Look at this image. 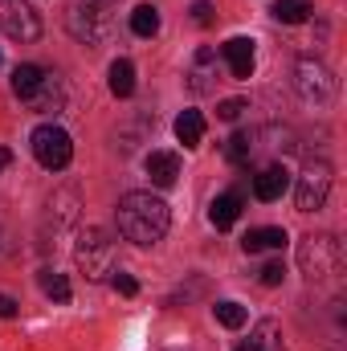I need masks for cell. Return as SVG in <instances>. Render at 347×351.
<instances>
[{
    "label": "cell",
    "instance_id": "1",
    "mask_svg": "<svg viewBox=\"0 0 347 351\" xmlns=\"http://www.w3.org/2000/svg\"><path fill=\"white\" fill-rule=\"evenodd\" d=\"M115 217H119V233H123L127 241L143 245V250L156 245V241H164L168 229H172L168 204H164L160 196H152V192H127V196L119 200Z\"/></svg>",
    "mask_w": 347,
    "mask_h": 351
},
{
    "label": "cell",
    "instance_id": "2",
    "mask_svg": "<svg viewBox=\"0 0 347 351\" xmlns=\"http://www.w3.org/2000/svg\"><path fill=\"white\" fill-rule=\"evenodd\" d=\"M66 25H70V33H74L82 45L98 49V45H106L110 33H115V12H110L102 0H74L70 12H66Z\"/></svg>",
    "mask_w": 347,
    "mask_h": 351
},
{
    "label": "cell",
    "instance_id": "3",
    "mask_svg": "<svg viewBox=\"0 0 347 351\" xmlns=\"http://www.w3.org/2000/svg\"><path fill=\"white\" fill-rule=\"evenodd\" d=\"M298 265H302V274L311 282H327L331 274H339V265H344L339 237H331V233H307L298 241Z\"/></svg>",
    "mask_w": 347,
    "mask_h": 351
},
{
    "label": "cell",
    "instance_id": "4",
    "mask_svg": "<svg viewBox=\"0 0 347 351\" xmlns=\"http://www.w3.org/2000/svg\"><path fill=\"white\" fill-rule=\"evenodd\" d=\"M74 262L90 282H102L106 274H115V241L106 237V229H86L74 245Z\"/></svg>",
    "mask_w": 347,
    "mask_h": 351
},
{
    "label": "cell",
    "instance_id": "5",
    "mask_svg": "<svg viewBox=\"0 0 347 351\" xmlns=\"http://www.w3.org/2000/svg\"><path fill=\"white\" fill-rule=\"evenodd\" d=\"M294 90H298V98L302 102H311V106H327L331 98H335V74H331V66H323L319 58H302L298 66H294Z\"/></svg>",
    "mask_w": 347,
    "mask_h": 351
},
{
    "label": "cell",
    "instance_id": "6",
    "mask_svg": "<svg viewBox=\"0 0 347 351\" xmlns=\"http://www.w3.org/2000/svg\"><path fill=\"white\" fill-rule=\"evenodd\" d=\"M331 184H335V172L327 160H311L302 172H298V184H294V204L298 213H319L331 196Z\"/></svg>",
    "mask_w": 347,
    "mask_h": 351
},
{
    "label": "cell",
    "instance_id": "7",
    "mask_svg": "<svg viewBox=\"0 0 347 351\" xmlns=\"http://www.w3.org/2000/svg\"><path fill=\"white\" fill-rule=\"evenodd\" d=\"M33 156H37L41 168L62 172V168H70V160H74V139H70L58 123H41V127L33 131Z\"/></svg>",
    "mask_w": 347,
    "mask_h": 351
},
{
    "label": "cell",
    "instance_id": "8",
    "mask_svg": "<svg viewBox=\"0 0 347 351\" xmlns=\"http://www.w3.org/2000/svg\"><path fill=\"white\" fill-rule=\"evenodd\" d=\"M0 29H4L8 41L29 45V41L41 37V16H37V8L25 4V0H0Z\"/></svg>",
    "mask_w": 347,
    "mask_h": 351
},
{
    "label": "cell",
    "instance_id": "9",
    "mask_svg": "<svg viewBox=\"0 0 347 351\" xmlns=\"http://www.w3.org/2000/svg\"><path fill=\"white\" fill-rule=\"evenodd\" d=\"M221 58H225V66H229L233 78H250L254 74V41L250 37H229L221 45Z\"/></svg>",
    "mask_w": 347,
    "mask_h": 351
},
{
    "label": "cell",
    "instance_id": "10",
    "mask_svg": "<svg viewBox=\"0 0 347 351\" xmlns=\"http://www.w3.org/2000/svg\"><path fill=\"white\" fill-rule=\"evenodd\" d=\"M290 188V172H286V164H265L258 176H254V196L258 200H278L282 192Z\"/></svg>",
    "mask_w": 347,
    "mask_h": 351
},
{
    "label": "cell",
    "instance_id": "11",
    "mask_svg": "<svg viewBox=\"0 0 347 351\" xmlns=\"http://www.w3.org/2000/svg\"><path fill=\"white\" fill-rule=\"evenodd\" d=\"M25 102H29L37 114H49V110L58 114V110H62V102H66V90H62V82H58V74H45V78H41V86L33 90Z\"/></svg>",
    "mask_w": 347,
    "mask_h": 351
},
{
    "label": "cell",
    "instance_id": "12",
    "mask_svg": "<svg viewBox=\"0 0 347 351\" xmlns=\"http://www.w3.org/2000/svg\"><path fill=\"white\" fill-rule=\"evenodd\" d=\"M213 78H217V53L204 45V49H196V58H192V70H188V86L196 90V94H208V90L217 86Z\"/></svg>",
    "mask_w": 347,
    "mask_h": 351
},
{
    "label": "cell",
    "instance_id": "13",
    "mask_svg": "<svg viewBox=\"0 0 347 351\" xmlns=\"http://www.w3.org/2000/svg\"><path fill=\"white\" fill-rule=\"evenodd\" d=\"M290 237H286V229H278V225H265V229H250L246 237H241V250L246 254H265V250H282Z\"/></svg>",
    "mask_w": 347,
    "mask_h": 351
},
{
    "label": "cell",
    "instance_id": "14",
    "mask_svg": "<svg viewBox=\"0 0 347 351\" xmlns=\"http://www.w3.org/2000/svg\"><path fill=\"white\" fill-rule=\"evenodd\" d=\"M147 176H152L156 188H172L176 176H180V156H172V152H152L147 156Z\"/></svg>",
    "mask_w": 347,
    "mask_h": 351
},
{
    "label": "cell",
    "instance_id": "15",
    "mask_svg": "<svg viewBox=\"0 0 347 351\" xmlns=\"http://www.w3.org/2000/svg\"><path fill=\"white\" fill-rule=\"evenodd\" d=\"M237 217H241V196H237V192H221V196L213 200V208H208V221H213L217 229H233Z\"/></svg>",
    "mask_w": 347,
    "mask_h": 351
},
{
    "label": "cell",
    "instance_id": "16",
    "mask_svg": "<svg viewBox=\"0 0 347 351\" xmlns=\"http://www.w3.org/2000/svg\"><path fill=\"white\" fill-rule=\"evenodd\" d=\"M254 156H258V147H254V131H237V135L225 143V160H229L233 168H250Z\"/></svg>",
    "mask_w": 347,
    "mask_h": 351
},
{
    "label": "cell",
    "instance_id": "17",
    "mask_svg": "<svg viewBox=\"0 0 347 351\" xmlns=\"http://www.w3.org/2000/svg\"><path fill=\"white\" fill-rule=\"evenodd\" d=\"M176 139H180L184 147H200V139H204V119H200V110H184V114L176 119Z\"/></svg>",
    "mask_w": 347,
    "mask_h": 351
},
{
    "label": "cell",
    "instance_id": "18",
    "mask_svg": "<svg viewBox=\"0 0 347 351\" xmlns=\"http://www.w3.org/2000/svg\"><path fill=\"white\" fill-rule=\"evenodd\" d=\"M110 94L115 98H131L135 94V66L127 62V58H119V62H110Z\"/></svg>",
    "mask_w": 347,
    "mask_h": 351
},
{
    "label": "cell",
    "instance_id": "19",
    "mask_svg": "<svg viewBox=\"0 0 347 351\" xmlns=\"http://www.w3.org/2000/svg\"><path fill=\"white\" fill-rule=\"evenodd\" d=\"M45 74H49V70H41V66H33V62L16 66V70H12V94H16V98L25 102V98H29L33 90L41 86V78H45Z\"/></svg>",
    "mask_w": 347,
    "mask_h": 351
},
{
    "label": "cell",
    "instance_id": "20",
    "mask_svg": "<svg viewBox=\"0 0 347 351\" xmlns=\"http://www.w3.org/2000/svg\"><path fill=\"white\" fill-rule=\"evenodd\" d=\"M274 21H282V25H302L311 12H315V4L311 0H274Z\"/></svg>",
    "mask_w": 347,
    "mask_h": 351
},
{
    "label": "cell",
    "instance_id": "21",
    "mask_svg": "<svg viewBox=\"0 0 347 351\" xmlns=\"http://www.w3.org/2000/svg\"><path fill=\"white\" fill-rule=\"evenodd\" d=\"M131 33H135V37H156V33H160V8H156V4H135V12H131Z\"/></svg>",
    "mask_w": 347,
    "mask_h": 351
},
{
    "label": "cell",
    "instance_id": "22",
    "mask_svg": "<svg viewBox=\"0 0 347 351\" xmlns=\"http://www.w3.org/2000/svg\"><path fill=\"white\" fill-rule=\"evenodd\" d=\"M37 286L45 290V298H53V302H70V278L66 274H58V269H41L37 274Z\"/></svg>",
    "mask_w": 347,
    "mask_h": 351
},
{
    "label": "cell",
    "instance_id": "23",
    "mask_svg": "<svg viewBox=\"0 0 347 351\" xmlns=\"http://www.w3.org/2000/svg\"><path fill=\"white\" fill-rule=\"evenodd\" d=\"M213 315H217V323H221V327H229V331L246 327V319H250L241 302H217V306H213Z\"/></svg>",
    "mask_w": 347,
    "mask_h": 351
},
{
    "label": "cell",
    "instance_id": "24",
    "mask_svg": "<svg viewBox=\"0 0 347 351\" xmlns=\"http://www.w3.org/2000/svg\"><path fill=\"white\" fill-rule=\"evenodd\" d=\"M254 343H258V351H282V343H278V323H270V319L258 323V339Z\"/></svg>",
    "mask_w": 347,
    "mask_h": 351
},
{
    "label": "cell",
    "instance_id": "25",
    "mask_svg": "<svg viewBox=\"0 0 347 351\" xmlns=\"http://www.w3.org/2000/svg\"><path fill=\"white\" fill-rule=\"evenodd\" d=\"M246 114V98H225L221 106H217V119H225V123H233V119H241Z\"/></svg>",
    "mask_w": 347,
    "mask_h": 351
},
{
    "label": "cell",
    "instance_id": "26",
    "mask_svg": "<svg viewBox=\"0 0 347 351\" xmlns=\"http://www.w3.org/2000/svg\"><path fill=\"white\" fill-rule=\"evenodd\" d=\"M282 278H286V265L282 262H265L261 265V286H282Z\"/></svg>",
    "mask_w": 347,
    "mask_h": 351
},
{
    "label": "cell",
    "instance_id": "27",
    "mask_svg": "<svg viewBox=\"0 0 347 351\" xmlns=\"http://www.w3.org/2000/svg\"><path fill=\"white\" fill-rule=\"evenodd\" d=\"M110 282H115V290H119V294H127V298H131V294H139V282H135L131 274H123V269H119Z\"/></svg>",
    "mask_w": 347,
    "mask_h": 351
},
{
    "label": "cell",
    "instance_id": "28",
    "mask_svg": "<svg viewBox=\"0 0 347 351\" xmlns=\"http://www.w3.org/2000/svg\"><path fill=\"white\" fill-rule=\"evenodd\" d=\"M192 21H196V25H213V4H208V0H196V4H192Z\"/></svg>",
    "mask_w": 347,
    "mask_h": 351
},
{
    "label": "cell",
    "instance_id": "29",
    "mask_svg": "<svg viewBox=\"0 0 347 351\" xmlns=\"http://www.w3.org/2000/svg\"><path fill=\"white\" fill-rule=\"evenodd\" d=\"M12 315H16V302L8 294H0V319H12Z\"/></svg>",
    "mask_w": 347,
    "mask_h": 351
},
{
    "label": "cell",
    "instance_id": "30",
    "mask_svg": "<svg viewBox=\"0 0 347 351\" xmlns=\"http://www.w3.org/2000/svg\"><path fill=\"white\" fill-rule=\"evenodd\" d=\"M8 164H12V152H8V147H0V172H4Z\"/></svg>",
    "mask_w": 347,
    "mask_h": 351
},
{
    "label": "cell",
    "instance_id": "31",
    "mask_svg": "<svg viewBox=\"0 0 347 351\" xmlns=\"http://www.w3.org/2000/svg\"><path fill=\"white\" fill-rule=\"evenodd\" d=\"M237 351H258V343H254V339H250V343H241V348Z\"/></svg>",
    "mask_w": 347,
    "mask_h": 351
},
{
    "label": "cell",
    "instance_id": "32",
    "mask_svg": "<svg viewBox=\"0 0 347 351\" xmlns=\"http://www.w3.org/2000/svg\"><path fill=\"white\" fill-rule=\"evenodd\" d=\"M0 66H4V58H0Z\"/></svg>",
    "mask_w": 347,
    "mask_h": 351
}]
</instances>
